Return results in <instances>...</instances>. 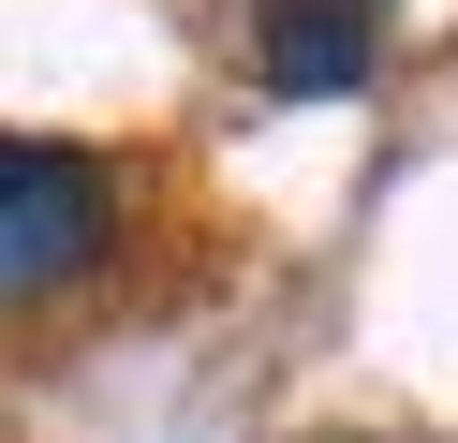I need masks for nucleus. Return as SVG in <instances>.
Masks as SVG:
<instances>
[{"label": "nucleus", "instance_id": "2", "mask_svg": "<svg viewBox=\"0 0 458 443\" xmlns=\"http://www.w3.org/2000/svg\"><path fill=\"white\" fill-rule=\"evenodd\" d=\"M251 59H267V89L326 104L385 59V0H251Z\"/></svg>", "mask_w": 458, "mask_h": 443}, {"label": "nucleus", "instance_id": "1", "mask_svg": "<svg viewBox=\"0 0 458 443\" xmlns=\"http://www.w3.org/2000/svg\"><path fill=\"white\" fill-rule=\"evenodd\" d=\"M104 236H119V177L89 148H45V133H0V311L89 281Z\"/></svg>", "mask_w": 458, "mask_h": 443}]
</instances>
